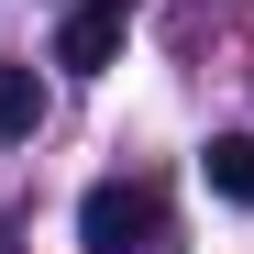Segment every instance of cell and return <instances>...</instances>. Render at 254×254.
I'll return each instance as SVG.
<instances>
[{
  "instance_id": "obj_1",
  "label": "cell",
  "mask_w": 254,
  "mask_h": 254,
  "mask_svg": "<svg viewBox=\"0 0 254 254\" xmlns=\"http://www.w3.org/2000/svg\"><path fill=\"white\" fill-rule=\"evenodd\" d=\"M155 232H166V188L155 177H100L77 199V243L89 254H155Z\"/></svg>"
},
{
  "instance_id": "obj_2",
  "label": "cell",
  "mask_w": 254,
  "mask_h": 254,
  "mask_svg": "<svg viewBox=\"0 0 254 254\" xmlns=\"http://www.w3.org/2000/svg\"><path fill=\"white\" fill-rule=\"evenodd\" d=\"M133 11H144V0H77V11H66V33H56V66L100 77V66L122 56V33H133Z\"/></svg>"
},
{
  "instance_id": "obj_3",
  "label": "cell",
  "mask_w": 254,
  "mask_h": 254,
  "mask_svg": "<svg viewBox=\"0 0 254 254\" xmlns=\"http://www.w3.org/2000/svg\"><path fill=\"white\" fill-rule=\"evenodd\" d=\"M210 188H221L232 210H254V133H221V144H210Z\"/></svg>"
},
{
  "instance_id": "obj_4",
  "label": "cell",
  "mask_w": 254,
  "mask_h": 254,
  "mask_svg": "<svg viewBox=\"0 0 254 254\" xmlns=\"http://www.w3.org/2000/svg\"><path fill=\"white\" fill-rule=\"evenodd\" d=\"M45 122V89H33V66H0V144L11 133H33Z\"/></svg>"
},
{
  "instance_id": "obj_5",
  "label": "cell",
  "mask_w": 254,
  "mask_h": 254,
  "mask_svg": "<svg viewBox=\"0 0 254 254\" xmlns=\"http://www.w3.org/2000/svg\"><path fill=\"white\" fill-rule=\"evenodd\" d=\"M0 254H22V243H11V232H0Z\"/></svg>"
}]
</instances>
